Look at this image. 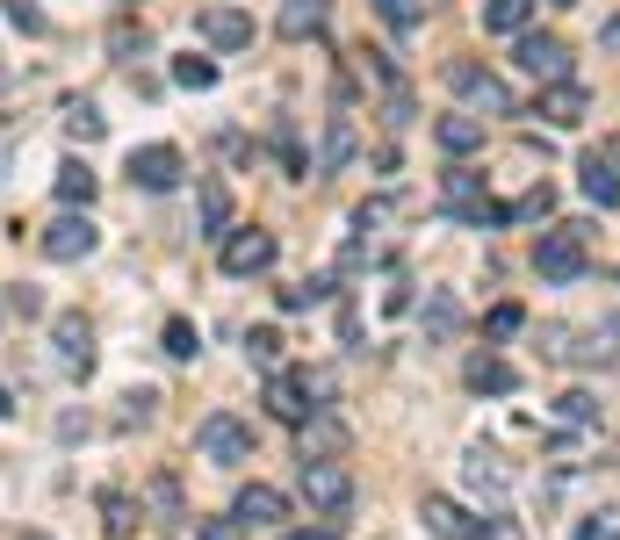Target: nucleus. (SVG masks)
Segmentation results:
<instances>
[{"label": "nucleus", "instance_id": "1", "mask_svg": "<svg viewBox=\"0 0 620 540\" xmlns=\"http://www.w3.org/2000/svg\"><path fill=\"white\" fill-rule=\"evenodd\" d=\"M195 454L217 461V469H238V461H253V425L232 419V411H209V419L195 425Z\"/></svg>", "mask_w": 620, "mask_h": 540}, {"label": "nucleus", "instance_id": "2", "mask_svg": "<svg viewBox=\"0 0 620 540\" xmlns=\"http://www.w3.org/2000/svg\"><path fill=\"white\" fill-rule=\"evenodd\" d=\"M447 87H455V95L469 101V116H483V108H491V116H520V101H512V87L498 80V72L469 66V58H455V66H447Z\"/></svg>", "mask_w": 620, "mask_h": 540}, {"label": "nucleus", "instance_id": "3", "mask_svg": "<svg viewBox=\"0 0 620 540\" xmlns=\"http://www.w3.org/2000/svg\"><path fill=\"white\" fill-rule=\"evenodd\" d=\"M584 267H592V259H584V230H541V245H534L541 282H578Z\"/></svg>", "mask_w": 620, "mask_h": 540}, {"label": "nucleus", "instance_id": "4", "mask_svg": "<svg viewBox=\"0 0 620 540\" xmlns=\"http://www.w3.org/2000/svg\"><path fill=\"white\" fill-rule=\"evenodd\" d=\"M304 498L317 504V512L339 519L346 504H354V475H346L339 461H304Z\"/></svg>", "mask_w": 620, "mask_h": 540}, {"label": "nucleus", "instance_id": "5", "mask_svg": "<svg viewBox=\"0 0 620 540\" xmlns=\"http://www.w3.org/2000/svg\"><path fill=\"white\" fill-rule=\"evenodd\" d=\"M37 245H43V259H87V253L101 245V230L87 224V209H80V216L66 209L58 224H43V238H37Z\"/></svg>", "mask_w": 620, "mask_h": 540}, {"label": "nucleus", "instance_id": "6", "mask_svg": "<svg viewBox=\"0 0 620 540\" xmlns=\"http://www.w3.org/2000/svg\"><path fill=\"white\" fill-rule=\"evenodd\" d=\"M267 411H275L282 425H311V375H289V367H275L267 375Z\"/></svg>", "mask_w": 620, "mask_h": 540}, {"label": "nucleus", "instance_id": "7", "mask_svg": "<svg viewBox=\"0 0 620 540\" xmlns=\"http://www.w3.org/2000/svg\"><path fill=\"white\" fill-rule=\"evenodd\" d=\"M267 267H275V238L267 230H232L224 238V274L246 282V274H267Z\"/></svg>", "mask_w": 620, "mask_h": 540}, {"label": "nucleus", "instance_id": "8", "mask_svg": "<svg viewBox=\"0 0 620 540\" xmlns=\"http://www.w3.org/2000/svg\"><path fill=\"white\" fill-rule=\"evenodd\" d=\"M520 72H534V80H570V51H563V37H520Z\"/></svg>", "mask_w": 620, "mask_h": 540}, {"label": "nucleus", "instance_id": "9", "mask_svg": "<svg viewBox=\"0 0 620 540\" xmlns=\"http://www.w3.org/2000/svg\"><path fill=\"white\" fill-rule=\"evenodd\" d=\"M130 180H138L145 195H166L180 180V151L174 145H145V151H130Z\"/></svg>", "mask_w": 620, "mask_h": 540}, {"label": "nucleus", "instance_id": "10", "mask_svg": "<svg viewBox=\"0 0 620 540\" xmlns=\"http://www.w3.org/2000/svg\"><path fill=\"white\" fill-rule=\"evenodd\" d=\"M51 346H58V361H66V367H80V375H87V367H95V324L66 311L51 324Z\"/></svg>", "mask_w": 620, "mask_h": 540}, {"label": "nucleus", "instance_id": "11", "mask_svg": "<svg viewBox=\"0 0 620 540\" xmlns=\"http://www.w3.org/2000/svg\"><path fill=\"white\" fill-rule=\"evenodd\" d=\"M203 43H217V51H246L253 43V14H238V8H203Z\"/></svg>", "mask_w": 620, "mask_h": 540}, {"label": "nucleus", "instance_id": "12", "mask_svg": "<svg viewBox=\"0 0 620 540\" xmlns=\"http://www.w3.org/2000/svg\"><path fill=\"white\" fill-rule=\"evenodd\" d=\"M238 527H246V519H253V527H282V519H289V498H282V490H267V483H246V490H238Z\"/></svg>", "mask_w": 620, "mask_h": 540}, {"label": "nucleus", "instance_id": "13", "mask_svg": "<svg viewBox=\"0 0 620 540\" xmlns=\"http://www.w3.org/2000/svg\"><path fill=\"white\" fill-rule=\"evenodd\" d=\"M584 108H592V95H584L578 80H555L549 95H541V116H549L555 130H578V122H584Z\"/></svg>", "mask_w": 620, "mask_h": 540}, {"label": "nucleus", "instance_id": "14", "mask_svg": "<svg viewBox=\"0 0 620 540\" xmlns=\"http://www.w3.org/2000/svg\"><path fill=\"white\" fill-rule=\"evenodd\" d=\"M426 533H441V540H483L491 527H483V519H469L462 504H447V498H426Z\"/></svg>", "mask_w": 620, "mask_h": 540}, {"label": "nucleus", "instance_id": "15", "mask_svg": "<svg viewBox=\"0 0 620 540\" xmlns=\"http://www.w3.org/2000/svg\"><path fill=\"white\" fill-rule=\"evenodd\" d=\"M469 390L476 396H512L520 390V367L498 361V353H476V361H469Z\"/></svg>", "mask_w": 620, "mask_h": 540}, {"label": "nucleus", "instance_id": "16", "mask_svg": "<svg viewBox=\"0 0 620 540\" xmlns=\"http://www.w3.org/2000/svg\"><path fill=\"white\" fill-rule=\"evenodd\" d=\"M462 475H469V490H476V498H505V490H512V469L491 454V446H476V454L462 461Z\"/></svg>", "mask_w": 620, "mask_h": 540}, {"label": "nucleus", "instance_id": "17", "mask_svg": "<svg viewBox=\"0 0 620 540\" xmlns=\"http://www.w3.org/2000/svg\"><path fill=\"white\" fill-rule=\"evenodd\" d=\"M433 137H441L447 159H469V151H483V116H469V108H462V116H441V130H433Z\"/></svg>", "mask_w": 620, "mask_h": 540}, {"label": "nucleus", "instance_id": "18", "mask_svg": "<svg viewBox=\"0 0 620 540\" xmlns=\"http://www.w3.org/2000/svg\"><path fill=\"white\" fill-rule=\"evenodd\" d=\"M534 8H541V0H483V29H498V37H526Z\"/></svg>", "mask_w": 620, "mask_h": 540}, {"label": "nucleus", "instance_id": "19", "mask_svg": "<svg viewBox=\"0 0 620 540\" xmlns=\"http://www.w3.org/2000/svg\"><path fill=\"white\" fill-rule=\"evenodd\" d=\"M584 203H599V209H620V174H613V159H584Z\"/></svg>", "mask_w": 620, "mask_h": 540}, {"label": "nucleus", "instance_id": "20", "mask_svg": "<svg viewBox=\"0 0 620 540\" xmlns=\"http://www.w3.org/2000/svg\"><path fill=\"white\" fill-rule=\"evenodd\" d=\"M346 159H354V122H346V116H332V122H325V151H317V166H311V174H339Z\"/></svg>", "mask_w": 620, "mask_h": 540}, {"label": "nucleus", "instance_id": "21", "mask_svg": "<svg viewBox=\"0 0 620 540\" xmlns=\"http://www.w3.org/2000/svg\"><path fill=\"white\" fill-rule=\"evenodd\" d=\"M58 203H66V209H87V203H95V166H87V159H66V166H58Z\"/></svg>", "mask_w": 620, "mask_h": 540}, {"label": "nucleus", "instance_id": "22", "mask_svg": "<svg viewBox=\"0 0 620 540\" xmlns=\"http://www.w3.org/2000/svg\"><path fill=\"white\" fill-rule=\"evenodd\" d=\"M275 29H282V37H311V29H325V0H282Z\"/></svg>", "mask_w": 620, "mask_h": 540}, {"label": "nucleus", "instance_id": "23", "mask_svg": "<svg viewBox=\"0 0 620 540\" xmlns=\"http://www.w3.org/2000/svg\"><path fill=\"white\" fill-rule=\"evenodd\" d=\"M203 230L209 238L232 230V188H224V180H203Z\"/></svg>", "mask_w": 620, "mask_h": 540}, {"label": "nucleus", "instance_id": "24", "mask_svg": "<svg viewBox=\"0 0 620 540\" xmlns=\"http://www.w3.org/2000/svg\"><path fill=\"white\" fill-rule=\"evenodd\" d=\"M426 332L433 338H455L462 332V303L447 296V288H433V296H426Z\"/></svg>", "mask_w": 620, "mask_h": 540}, {"label": "nucleus", "instance_id": "25", "mask_svg": "<svg viewBox=\"0 0 620 540\" xmlns=\"http://www.w3.org/2000/svg\"><path fill=\"white\" fill-rule=\"evenodd\" d=\"M101 130H109V122H101L95 101H72V108H66V137H72V145H95Z\"/></svg>", "mask_w": 620, "mask_h": 540}, {"label": "nucleus", "instance_id": "26", "mask_svg": "<svg viewBox=\"0 0 620 540\" xmlns=\"http://www.w3.org/2000/svg\"><path fill=\"white\" fill-rule=\"evenodd\" d=\"M152 512H159V527H180V519H188V504H180V483H174V475H152Z\"/></svg>", "mask_w": 620, "mask_h": 540}, {"label": "nucleus", "instance_id": "27", "mask_svg": "<svg viewBox=\"0 0 620 540\" xmlns=\"http://www.w3.org/2000/svg\"><path fill=\"white\" fill-rule=\"evenodd\" d=\"M339 446H346V432L339 425H304V461H332V454H339Z\"/></svg>", "mask_w": 620, "mask_h": 540}, {"label": "nucleus", "instance_id": "28", "mask_svg": "<svg viewBox=\"0 0 620 540\" xmlns=\"http://www.w3.org/2000/svg\"><path fill=\"white\" fill-rule=\"evenodd\" d=\"M246 361L275 375V367H282V332H267V324H260V332H246Z\"/></svg>", "mask_w": 620, "mask_h": 540}, {"label": "nucleus", "instance_id": "29", "mask_svg": "<svg viewBox=\"0 0 620 540\" xmlns=\"http://www.w3.org/2000/svg\"><path fill=\"white\" fill-rule=\"evenodd\" d=\"M166 353H174V361H195V353H203V332H195L188 317H166Z\"/></svg>", "mask_w": 620, "mask_h": 540}, {"label": "nucleus", "instance_id": "30", "mask_svg": "<svg viewBox=\"0 0 620 540\" xmlns=\"http://www.w3.org/2000/svg\"><path fill=\"white\" fill-rule=\"evenodd\" d=\"M174 87H195V95H203V87H217V66H209V58H174Z\"/></svg>", "mask_w": 620, "mask_h": 540}, {"label": "nucleus", "instance_id": "31", "mask_svg": "<svg viewBox=\"0 0 620 540\" xmlns=\"http://www.w3.org/2000/svg\"><path fill=\"white\" fill-rule=\"evenodd\" d=\"M0 8H8V22L22 29V37H43V29H51V22H43V8H37V0H0Z\"/></svg>", "mask_w": 620, "mask_h": 540}, {"label": "nucleus", "instance_id": "32", "mask_svg": "<svg viewBox=\"0 0 620 540\" xmlns=\"http://www.w3.org/2000/svg\"><path fill=\"white\" fill-rule=\"evenodd\" d=\"M549 209H555V195H549V188H526L520 203H512V224H541Z\"/></svg>", "mask_w": 620, "mask_h": 540}, {"label": "nucleus", "instance_id": "33", "mask_svg": "<svg viewBox=\"0 0 620 540\" xmlns=\"http://www.w3.org/2000/svg\"><path fill=\"white\" fill-rule=\"evenodd\" d=\"M520 324H526V311H520V303H498V311L483 317V332H491V338H512Z\"/></svg>", "mask_w": 620, "mask_h": 540}, {"label": "nucleus", "instance_id": "34", "mask_svg": "<svg viewBox=\"0 0 620 540\" xmlns=\"http://www.w3.org/2000/svg\"><path fill=\"white\" fill-rule=\"evenodd\" d=\"M375 14H383L390 29H419V0H375Z\"/></svg>", "mask_w": 620, "mask_h": 540}, {"label": "nucleus", "instance_id": "35", "mask_svg": "<svg viewBox=\"0 0 620 540\" xmlns=\"http://www.w3.org/2000/svg\"><path fill=\"white\" fill-rule=\"evenodd\" d=\"M109 51H116V58H130V51H145V29H130V22H116V29H109Z\"/></svg>", "mask_w": 620, "mask_h": 540}, {"label": "nucleus", "instance_id": "36", "mask_svg": "<svg viewBox=\"0 0 620 540\" xmlns=\"http://www.w3.org/2000/svg\"><path fill=\"white\" fill-rule=\"evenodd\" d=\"M8 311H14V317H37V311H43V296H37L29 282H14V288H8Z\"/></svg>", "mask_w": 620, "mask_h": 540}, {"label": "nucleus", "instance_id": "37", "mask_svg": "<svg viewBox=\"0 0 620 540\" xmlns=\"http://www.w3.org/2000/svg\"><path fill=\"white\" fill-rule=\"evenodd\" d=\"M563 419H570V425H592V419H599V404H592L584 390H570V396H563Z\"/></svg>", "mask_w": 620, "mask_h": 540}, {"label": "nucleus", "instance_id": "38", "mask_svg": "<svg viewBox=\"0 0 620 540\" xmlns=\"http://www.w3.org/2000/svg\"><path fill=\"white\" fill-rule=\"evenodd\" d=\"M101 512H109V533H130V504L116 498V490H109V498H101Z\"/></svg>", "mask_w": 620, "mask_h": 540}, {"label": "nucleus", "instance_id": "39", "mask_svg": "<svg viewBox=\"0 0 620 540\" xmlns=\"http://www.w3.org/2000/svg\"><path fill=\"white\" fill-rule=\"evenodd\" d=\"M203 540H246V527L238 519H203Z\"/></svg>", "mask_w": 620, "mask_h": 540}, {"label": "nucleus", "instance_id": "40", "mask_svg": "<svg viewBox=\"0 0 620 540\" xmlns=\"http://www.w3.org/2000/svg\"><path fill=\"white\" fill-rule=\"evenodd\" d=\"M578 540H613V519H584V527H578Z\"/></svg>", "mask_w": 620, "mask_h": 540}, {"label": "nucleus", "instance_id": "41", "mask_svg": "<svg viewBox=\"0 0 620 540\" xmlns=\"http://www.w3.org/2000/svg\"><path fill=\"white\" fill-rule=\"evenodd\" d=\"M339 533V519H332V527H311V533H282V540H332Z\"/></svg>", "mask_w": 620, "mask_h": 540}, {"label": "nucleus", "instance_id": "42", "mask_svg": "<svg viewBox=\"0 0 620 540\" xmlns=\"http://www.w3.org/2000/svg\"><path fill=\"white\" fill-rule=\"evenodd\" d=\"M483 540H520V527H512V519H498V527L483 533Z\"/></svg>", "mask_w": 620, "mask_h": 540}, {"label": "nucleus", "instance_id": "43", "mask_svg": "<svg viewBox=\"0 0 620 540\" xmlns=\"http://www.w3.org/2000/svg\"><path fill=\"white\" fill-rule=\"evenodd\" d=\"M599 43H607V51H620V22H607V29H599Z\"/></svg>", "mask_w": 620, "mask_h": 540}, {"label": "nucleus", "instance_id": "44", "mask_svg": "<svg viewBox=\"0 0 620 540\" xmlns=\"http://www.w3.org/2000/svg\"><path fill=\"white\" fill-rule=\"evenodd\" d=\"M555 8H578V0H555Z\"/></svg>", "mask_w": 620, "mask_h": 540}, {"label": "nucleus", "instance_id": "45", "mask_svg": "<svg viewBox=\"0 0 620 540\" xmlns=\"http://www.w3.org/2000/svg\"><path fill=\"white\" fill-rule=\"evenodd\" d=\"M613 540H620V533H613Z\"/></svg>", "mask_w": 620, "mask_h": 540}]
</instances>
